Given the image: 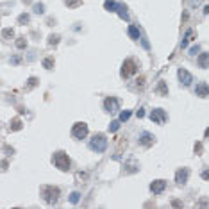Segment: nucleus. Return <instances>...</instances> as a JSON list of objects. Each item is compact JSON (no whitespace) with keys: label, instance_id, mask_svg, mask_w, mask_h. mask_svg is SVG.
Here are the masks:
<instances>
[{"label":"nucleus","instance_id":"nucleus-1","mask_svg":"<svg viewBox=\"0 0 209 209\" xmlns=\"http://www.w3.org/2000/svg\"><path fill=\"white\" fill-rule=\"evenodd\" d=\"M52 163L55 165V168H59L61 172L70 170V165H72V161H70L68 154H66V152H63V150H57V152H54Z\"/></svg>","mask_w":209,"mask_h":209},{"label":"nucleus","instance_id":"nucleus-2","mask_svg":"<svg viewBox=\"0 0 209 209\" xmlns=\"http://www.w3.org/2000/svg\"><path fill=\"white\" fill-rule=\"evenodd\" d=\"M41 197H43V200L47 202V204H55L57 202V199H59V188H55V186H41Z\"/></svg>","mask_w":209,"mask_h":209},{"label":"nucleus","instance_id":"nucleus-3","mask_svg":"<svg viewBox=\"0 0 209 209\" xmlns=\"http://www.w3.org/2000/svg\"><path fill=\"white\" fill-rule=\"evenodd\" d=\"M89 148L97 152V154H102L105 148H107V138L104 134H95L91 139H89Z\"/></svg>","mask_w":209,"mask_h":209},{"label":"nucleus","instance_id":"nucleus-4","mask_svg":"<svg viewBox=\"0 0 209 209\" xmlns=\"http://www.w3.org/2000/svg\"><path fill=\"white\" fill-rule=\"evenodd\" d=\"M138 63L134 61V59H125L124 61V64H122V72H120V75L124 77V79H129L131 75H134V73L138 72Z\"/></svg>","mask_w":209,"mask_h":209},{"label":"nucleus","instance_id":"nucleus-5","mask_svg":"<svg viewBox=\"0 0 209 209\" xmlns=\"http://www.w3.org/2000/svg\"><path fill=\"white\" fill-rule=\"evenodd\" d=\"M88 132H89L88 124H84V122H77V124H73L72 136L75 138V139H84V138L88 136Z\"/></svg>","mask_w":209,"mask_h":209},{"label":"nucleus","instance_id":"nucleus-6","mask_svg":"<svg viewBox=\"0 0 209 209\" xmlns=\"http://www.w3.org/2000/svg\"><path fill=\"white\" fill-rule=\"evenodd\" d=\"M150 120H152L154 124H157V125H163V124H166L168 115H166V111H165V109L157 107V109H154V111L150 113Z\"/></svg>","mask_w":209,"mask_h":209},{"label":"nucleus","instance_id":"nucleus-7","mask_svg":"<svg viewBox=\"0 0 209 209\" xmlns=\"http://www.w3.org/2000/svg\"><path fill=\"white\" fill-rule=\"evenodd\" d=\"M104 109L107 113H111V115H115L120 111V100L116 98V97H107L104 100Z\"/></svg>","mask_w":209,"mask_h":209},{"label":"nucleus","instance_id":"nucleus-8","mask_svg":"<svg viewBox=\"0 0 209 209\" xmlns=\"http://www.w3.org/2000/svg\"><path fill=\"white\" fill-rule=\"evenodd\" d=\"M165 188H166V180H165V179H156V180H152V184H150V191H152L154 195L163 193Z\"/></svg>","mask_w":209,"mask_h":209},{"label":"nucleus","instance_id":"nucleus-9","mask_svg":"<svg viewBox=\"0 0 209 209\" xmlns=\"http://www.w3.org/2000/svg\"><path fill=\"white\" fill-rule=\"evenodd\" d=\"M177 77H179V81H180L182 86H189V84L193 82V75H191L188 70H184V68H179Z\"/></svg>","mask_w":209,"mask_h":209},{"label":"nucleus","instance_id":"nucleus-10","mask_svg":"<svg viewBox=\"0 0 209 209\" xmlns=\"http://www.w3.org/2000/svg\"><path fill=\"white\" fill-rule=\"evenodd\" d=\"M188 177H189L188 168H179L177 172H175V182H177V184H186V182H188Z\"/></svg>","mask_w":209,"mask_h":209},{"label":"nucleus","instance_id":"nucleus-11","mask_svg":"<svg viewBox=\"0 0 209 209\" xmlns=\"http://www.w3.org/2000/svg\"><path fill=\"white\" fill-rule=\"evenodd\" d=\"M154 141H156L154 134H150V132H146V131L139 134V145H143V146H150V145H154Z\"/></svg>","mask_w":209,"mask_h":209},{"label":"nucleus","instance_id":"nucleus-12","mask_svg":"<svg viewBox=\"0 0 209 209\" xmlns=\"http://www.w3.org/2000/svg\"><path fill=\"white\" fill-rule=\"evenodd\" d=\"M195 93L197 97H207V82H199L197 84V88H195Z\"/></svg>","mask_w":209,"mask_h":209},{"label":"nucleus","instance_id":"nucleus-13","mask_svg":"<svg viewBox=\"0 0 209 209\" xmlns=\"http://www.w3.org/2000/svg\"><path fill=\"white\" fill-rule=\"evenodd\" d=\"M159 95H163V97H166L168 95V88H166V82L165 81H159V84H157V89H156Z\"/></svg>","mask_w":209,"mask_h":209},{"label":"nucleus","instance_id":"nucleus-14","mask_svg":"<svg viewBox=\"0 0 209 209\" xmlns=\"http://www.w3.org/2000/svg\"><path fill=\"white\" fill-rule=\"evenodd\" d=\"M207 52H202L199 55V66L200 68H204V70H206V68H207Z\"/></svg>","mask_w":209,"mask_h":209},{"label":"nucleus","instance_id":"nucleus-15","mask_svg":"<svg viewBox=\"0 0 209 209\" xmlns=\"http://www.w3.org/2000/svg\"><path fill=\"white\" fill-rule=\"evenodd\" d=\"M129 36L132 40H139V29H138L136 25H129Z\"/></svg>","mask_w":209,"mask_h":209},{"label":"nucleus","instance_id":"nucleus-16","mask_svg":"<svg viewBox=\"0 0 209 209\" xmlns=\"http://www.w3.org/2000/svg\"><path fill=\"white\" fill-rule=\"evenodd\" d=\"M116 11H118V14H120L122 18H125V20H127V7H125V6L118 4V6H116Z\"/></svg>","mask_w":209,"mask_h":209},{"label":"nucleus","instance_id":"nucleus-17","mask_svg":"<svg viewBox=\"0 0 209 209\" xmlns=\"http://www.w3.org/2000/svg\"><path fill=\"white\" fill-rule=\"evenodd\" d=\"M191 36H193V31L189 29V31L186 32V36H184V40H182V43H180V47H182V48H186V47H188V43H189V38H191Z\"/></svg>","mask_w":209,"mask_h":209},{"label":"nucleus","instance_id":"nucleus-18","mask_svg":"<svg viewBox=\"0 0 209 209\" xmlns=\"http://www.w3.org/2000/svg\"><path fill=\"white\" fill-rule=\"evenodd\" d=\"M64 4H66L68 7H79V6L82 4V0H64Z\"/></svg>","mask_w":209,"mask_h":209},{"label":"nucleus","instance_id":"nucleus-19","mask_svg":"<svg viewBox=\"0 0 209 209\" xmlns=\"http://www.w3.org/2000/svg\"><path fill=\"white\" fill-rule=\"evenodd\" d=\"M14 45H16V48H20V50H23V48L27 47V41H25V38H18Z\"/></svg>","mask_w":209,"mask_h":209},{"label":"nucleus","instance_id":"nucleus-20","mask_svg":"<svg viewBox=\"0 0 209 209\" xmlns=\"http://www.w3.org/2000/svg\"><path fill=\"white\" fill-rule=\"evenodd\" d=\"M11 129H13V131H20L21 129V122L18 120V118H14V120L11 122Z\"/></svg>","mask_w":209,"mask_h":209},{"label":"nucleus","instance_id":"nucleus-21","mask_svg":"<svg viewBox=\"0 0 209 209\" xmlns=\"http://www.w3.org/2000/svg\"><path fill=\"white\" fill-rule=\"evenodd\" d=\"M79 200H81V193H79V191H73L72 195H70V202H72V204H77Z\"/></svg>","mask_w":209,"mask_h":209},{"label":"nucleus","instance_id":"nucleus-22","mask_svg":"<svg viewBox=\"0 0 209 209\" xmlns=\"http://www.w3.org/2000/svg\"><path fill=\"white\" fill-rule=\"evenodd\" d=\"M57 43H59V36H57V34H52V36L48 38V45H50V47H55Z\"/></svg>","mask_w":209,"mask_h":209},{"label":"nucleus","instance_id":"nucleus-23","mask_svg":"<svg viewBox=\"0 0 209 209\" xmlns=\"http://www.w3.org/2000/svg\"><path fill=\"white\" fill-rule=\"evenodd\" d=\"M118 127H120V120H115V122H111V124H109V131H111V132H116V131H118Z\"/></svg>","mask_w":209,"mask_h":209},{"label":"nucleus","instance_id":"nucleus-24","mask_svg":"<svg viewBox=\"0 0 209 209\" xmlns=\"http://www.w3.org/2000/svg\"><path fill=\"white\" fill-rule=\"evenodd\" d=\"M43 66H45L47 70H52V68H54V59H50V57L45 59V61H43Z\"/></svg>","mask_w":209,"mask_h":209},{"label":"nucleus","instance_id":"nucleus-25","mask_svg":"<svg viewBox=\"0 0 209 209\" xmlns=\"http://www.w3.org/2000/svg\"><path fill=\"white\" fill-rule=\"evenodd\" d=\"M34 13H38V14H43L45 13V7H43V4H34Z\"/></svg>","mask_w":209,"mask_h":209},{"label":"nucleus","instance_id":"nucleus-26","mask_svg":"<svg viewBox=\"0 0 209 209\" xmlns=\"http://www.w3.org/2000/svg\"><path fill=\"white\" fill-rule=\"evenodd\" d=\"M129 118H131V111H122V115H120V122H127V120H129Z\"/></svg>","mask_w":209,"mask_h":209},{"label":"nucleus","instance_id":"nucleus-27","mask_svg":"<svg viewBox=\"0 0 209 209\" xmlns=\"http://www.w3.org/2000/svg\"><path fill=\"white\" fill-rule=\"evenodd\" d=\"M116 6H118V4H115V2H109V0H107L104 7H105L107 11H116Z\"/></svg>","mask_w":209,"mask_h":209},{"label":"nucleus","instance_id":"nucleus-28","mask_svg":"<svg viewBox=\"0 0 209 209\" xmlns=\"http://www.w3.org/2000/svg\"><path fill=\"white\" fill-rule=\"evenodd\" d=\"M29 20H31L29 14H21L20 18H18V23H29Z\"/></svg>","mask_w":209,"mask_h":209},{"label":"nucleus","instance_id":"nucleus-29","mask_svg":"<svg viewBox=\"0 0 209 209\" xmlns=\"http://www.w3.org/2000/svg\"><path fill=\"white\" fill-rule=\"evenodd\" d=\"M13 34H14L13 29H4V31H2V36H4V38H13Z\"/></svg>","mask_w":209,"mask_h":209},{"label":"nucleus","instance_id":"nucleus-30","mask_svg":"<svg viewBox=\"0 0 209 209\" xmlns=\"http://www.w3.org/2000/svg\"><path fill=\"white\" fill-rule=\"evenodd\" d=\"M199 50H200V47H199V45H195V47H191V48H189V54H191V55H195Z\"/></svg>","mask_w":209,"mask_h":209},{"label":"nucleus","instance_id":"nucleus-31","mask_svg":"<svg viewBox=\"0 0 209 209\" xmlns=\"http://www.w3.org/2000/svg\"><path fill=\"white\" fill-rule=\"evenodd\" d=\"M34 84H36V79H34V77H31V79H29V88H32Z\"/></svg>","mask_w":209,"mask_h":209},{"label":"nucleus","instance_id":"nucleus-32","mask_svg":"<svg viewBox=\"0 0 209 209\" xmlns=\"http://www.w3.org/2000/svg\"><path fill=\"white\" fill-rule=\"evenodd\" d=\"M189 4L195 7V6H199V4H200V0H189Z\"/></svg>","mask_w":209,"mask_h":209},{"label":"nucleus","instance_id":"nucleus-33","mask_svg":"<svg viewBox=\"0 0 209 209\" xmlns=\"http://www.w3.org/2000/svg\"><path fill=\"white\" fill-rule=\"evenodd\" d=\"M143 111H145V109H139V111H138V118H143V116H145Z\"/></svg>","mask_w":209,"mask_h":209},{"label":"nucleus","instance_id":"nucleus-34","mask_svg":"<svg viewBox=\"0 0 209 209\" xmlns=\"http://www.w3.org/2000/svg\"><path fill=\"white\" fill-rule=\"evenodd\" d=\"M202 177H204V179H207V177H209V173H207V170H204V172H202Z\"/></svg>","mask_w":209,"mask_h":209}]
</instances>
